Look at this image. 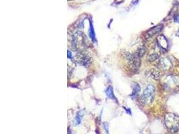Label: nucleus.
Returning a JSON list of instances; mask_svg holds the SVG:
<instances>
[{
	"label": "nucleus",
	"mask_w": 179,
	"mask_h": 134,
	"mask_svg": "<svg viewBox=\"0 0 179 134\" xmlns=\"http://www.w3.org/2000/svg\"><path fill=\"white\" fill-rule=\"evenodd\" d=\"M164 85L168 91L176 89L179 86V79L175 75H168L164 80Z\"/></svg>",
	"instance_id": "nucleus-3"
},
{
	"label": "nucleus",
	"mask_w": 179,
	"mask_h": 134,
	"mask_svg": "<svg viewBox=\"0 0 179 134\" xmlns=\"http://www.w3.org/2000/svg\"><path fill=\"white\" fill-rule=\"evenodd\" d=\"M152 77H154V79H158L160 77V74L158 72H157L156 71H153V72H152Z\"/></svg>",
	"instance_id": "nucleus-15"
},
{
	"label": "nucleus",
	"mask_w": 179,
	"mask_h": 134,
	"mask_svg": "<svg viewBox=\"0 0 179 134\" xmlns=\"http://www.w3.org/2000/svg\"><path fill=\"white\" fill-rule=\"evenodd\" d=\"M89 36H90L91 39L92 41L93 42H95L96 41L95 33L94 29H93V26L92 25V24H90V28H89Z\"/></svg>",
	"instance_id": "nucleus-11"
},
{
	"label": "nucleus",
	"mask_w": 179,
	"mask_h": 134,
	"mask_svg": "<svg viewBox=\"0 0 179 134\" xmlns=\"http://www.w3.org/2000/svg\"><path fill=\"white\" fill-rule=\"evenodd\" d=\"M103 125H104V128H105V131L106 133L109 134V129H108V124L107 123H103Z\"/></svg>",
	"instance_id": "nucleus-16"
},
{
	"label": "nucleus",
	"mask_w": 179,
	"mask_h": 134,
	"mask_svg": "<svg viewBox=\"0 0 179 134\" xmlns=\"http://www.w3.org/2000/svg\"><path fill=\"white\" fill-rule=\"evenodd\" d=\"M156 44L158 46L161 48L162 50H167L168 48V42L167 41V39L166 38V37L163 35H160L157 38Z\"/></svg>",
	"instance_id": "nucleus-8"
},
{
	"label": "nucleus",
	"mask_w": 179,
	"mask_h": 134,
	"mask_svg": "<svg viewBox=\"0 0 179 134\" xmlns=\"http://www.w3.org/2000/svg\"><path fill=\"white\" fill-rule=\"evenodd\" d=\"M160 66L161 67L162 70H169L171 66H172V63L170 60L169 58H164L161 59V60L160 61Z\"/></svg>",
	"instance_id": "nucleus-9"
},
{
	"label": "nucleus",
	"mask_w": 179,
	"mask_h": 134,
	"mask_svg": "<svg viewBox=\"0 0 179 134\" xmlns=\"http://www.w3.org/2000/svg\"><path fill=\"white\" fill-rule=\"evenodd\" d=\"M105 93L106 95L108 96L109 98L110 99H114V94H113V88L111 86H109L108 88H107V89L105 90Z\"/></svg>",
	"instance_id": "nucleus-12"
},
{
	"label": "nucleus",
	"mask_w": 179,
	"mask_h": 134,
	"mask_svg": "<svg viewBox=\"0 0 179 134\" xmlns=\"http://www.w3.org/2000/svg\"><path fill=\"white\" fill-rule=\"evenodd\" d=\"M155 96V88L152 85H149L144 91L141 96V101L144 105H150L154 100Z\"/></svg>",
	"instance_id": "nucleus-2"
},
{
	"label": "nucleus",
	"mask_w": 179,
	"mask_h": 134,
	"mask_svg": "<svg viewBox=\"0 0 179 134\" xmlns=\"http://www.w3.org/2000/svg\"><path fill=\"white\" fill-rule=\"evenodd\" d=\"M87 38L82 33H76L74 35L73 39V46L77 49H81L82 48H85L87 46Z\"/></svg>",
	"instance_id": "nucleus-4"
},
{
	"label": "nucleus",
	"mask_w": 179,
	"mask_h": 134,
	"mask_svg": "<svg viewBox=\"0 0 179 134\" xmlns=\"http://www.w3.org/2000/svg\"><path fill=\"white\" fill-rule=\"evenodd\" d=\"M81 122V113L79 112L77 113V114L75 117V119H74V125H78Z\"/></svg>",
	"instance_id": "nucleus-13"
},
{
	"label": "nucleus",
	"mask_w": 179,
	"mask_h": 134,
	"mask_svg": "<svg viewBox=\"0 0 179 134\" xmlns=\"http://www.w3.org/2000/svg\"><path fill=\"white\" fill-rule=\"evenodd\" d=\"M161 51H162L161 48H160L156 43V45H154V46L152 48L150 51L149 52L148 55V60L149 61L155 60L160 56Z\"/></svg>",
	"instance_id": "nucleus-5"
},
{
	"label": "nucleus",
	"mask_w": 179,
	"mask_h": 134,
	"mask_svg": "<svg viewBox=\"0 0 179 134\" xmlns=\"http://www.w3.org/2000/svg\"><path fill=\"white\" fill-rule=\"evenodd\" d=\"M176 36L179 37V29H178V31L177 32V33H176Z\"/></svg>",
	"instance_id": "nucleus-19"
},
{
	"label": "nucleus",
	"mask_w": 179,
	"mask_h": 134,
	"mask_svg": "<svg viewBox=\"0 0 179 134\" xmlns=\"http://www.w3.org/2000/svg\"><path fill=\"white\" fill-rule=\"evenodd\" d=\"M175 21L176 23H179V13H178V14L175 16Z\"/></svg>",
	"instance_id": "nucleus-17"
},
{
	"label": "nucleus",
	"mask_w": 179,
	"mask_h": 134,
	"mask_svg": "<svg viewBox=\"0 0 179 134\" xmlns=\"http://www.w3.org/2000/svg\"><path fill=\"white\" fill-rule=\"evenodd\" d=\"M140 85L137 83H135L133 87V92H132V95H137V93L140 91Z\"/></svg>",
	"instance_id": "nucleus-14"
},
{
	"label": "nucleus",
	"mask_w": 179,
	"mask_h": 134,
	"mask_svg": "<svg viewBox=\"0 0 179 134\" xmlns=\"http://www.w3.org/2000/svg\"><path fill=\"white\" fill-rule=\"evenodd\" d=\"M146 51V47L145 46V45H142L138 48L137 50H136V52L134 53V54H133V56H134L136 58H141L144 55Z\"/></svg>",
	"instance_id": "nucleus-10"
},
{
	"label": "nucleus",
	"mask_w": 179,
	"mask_h": 134,
	"mask_svg": "<svg viewBox=\"0 0 179 134\" xmlns=\"http://www.w3.org/2000/svg\"><path fill=\"white\" fill-rule=\"evenodd\" d=\"M165 125L170 132L176 133L179 130V117L173 113L166 115L164 120Z\"/></svg>",
	"instance_id": "nucleus-1"
},
{
	"label": "nucleus",
	"mask_w": 179,
	"mask_h": 134,
	"mask_svg": "<svg viewBox=\"0 0 179 134\" xmlns=\"http://www.w3.org/2000/svg\"><path fill=\"white\" fill-rule=\"evenodd\" d=\"M67 54H68V58H69L72 59V54H71V52H70V51L68 50Z\"/></svg>",
	"instance_id": "nucleus-18"
},
{
	"label": "nucleus",
	"mask_w": 179,
	"mask_h": 134,
	"mask_svg": "<svg viewBox=\"0 0 179 134\" xmlns=\"http://www.w3.org/2000/svg\"><path fill=\"white\" fill-rule=\"evenodd\" d=\"M76 60L79 64L87 66L91 64V58L87 54L83 53H78L76 55Z\"/></svg>",
	"instance_id": "nucleus-6"
},
{
	"label": "nucleus",
	"mask_w": 179,
	"mask_h": 134,
	"mask_svg": "<svg viewBox=\"0 0 179 134\" xmlns=\"http://www.w3.org/2000/svg\"><path fill=\"white\" fill-rule=\"evenodd\" d=\"M163 28V26L162 25H158L157 26H155L154 28H152L151 29H150L148 31L146 32V38L147 40H149L152 38V37H154V36H156L158 34H159L160 32Z\"/></svg>",
	"instance_id": "nucleus-7"
}]
</instances>
